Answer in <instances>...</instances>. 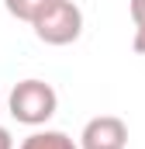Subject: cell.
<instances>
[{
	"mask_svg": "<svg viewBox=\"0 0 145 149\" xmlns=\"http://www.w3.org/2000/svg\"><path fill=\"white\" fill-rule=\"evenodd\" d=\"M0 149H14V139H10V132L0 125Z\"/></svg>",
	"mask_w": 145,
	"mask_h": 149,
	"instance_id": "8",
	"label": "cell"
},
{
	"mask_svg": "<svg viewBox=\"0 0 145 149\" xmlns=\"http://www.w3.org/2000/svg\"><path fill=\"white\" fill-rule=\"evenodd\" d=\"M128 10H131L135 28H145V0H131V3H128Z\"/></svg>",
	"mask_w": 145,
	"mask_h": 149,
	"instance_id": "6",
	"label": "cell"
},
{
	"mask_svg": "<svg viewBox=\"0 0 145 149\" xmlns=\"http://www.w3.org/2000/svg\"><path fill=\"white\" fill-rule=\"evenodd\" d=\"M131 49H135L138 56H145V28H135V38H131Z\"/></svg>",
	"mask_w": 145,
	"mask_h": 149,
	"instance_id": "7",
	"label": "cell"
},
{
	"mask_svg": "<svg viewBox=\"0 0 145 149\" xmlns=\"http://www.w3.org/2000/svg\"><path fill=\"white\" fill-rule=\"evenodd\" d=\"M124 146H128V125L117 114H97L79 132V149H124Z\"/></svg>",
	"mask_w": 145,
	"mask_h": 149,
	"instance_id": "3",
	"label": "cell"
},
{
	"mask_svg": "<svg viewBox=\"0 0 145 149\" xmlns=\"http://www.w3.org/2000/svg\"><path fill=\"white\" fill-rule=\"evenodd\" d=\"M31 28H35L38 42L45 45H69L83 35V10L72 0H55Z\"/></svg>",
	"mask_w": 145,
	"mask_h": 149,
	"instance_id": "2",
	"label": "cell"
},
{
	"mask_svg": "<svg viewBox=\"0 0 145 149\" xmlns=\"http://www.w3.org/2000/svg\"><path fill=\"white\" fill-rule=\"evenodd\" d=\"M17 149H79V146L72 142L66 132H59V128H45V132H31Z\"/></svg>",
	"mask_w": 145,
	"mask_h": 149,
	"instance_id": "4",
	"label": "cell"
},
{
	"mask_svg": "<svg viewBox=\"0 0 145 149\" xmlns=\"http://www.w3.org/2000/svg\"><path fill=\"white\" fill-rule=\"evenodd\" d=\"M7 108H10V118L14 121H21L28 128H38V125H45L52 114L59 111V94H55L52 83L31 76V80L14 83V90L7 97Z\"/></svg>",
	"mask_w": 145,
	"mask_h": 149,
	"instance_id": "1",
	"label": "cell"
},
{
	"mask_svg": "<svg viewBox=\"0 0 145 149\" xmlns=\"http://www.w3.org/2000/svg\"><path fill=\"white\" fill-rule=\"evenodd\" d=\"M55 0H3V7H7V14L10 17H17V21H28V24H35L38 17L52 7Z\"/></svg>",
	"mask_w": 145,
	"mask_h": 149,
	"instance_id": "5",
	"label": "cell"
}]
</instances>
